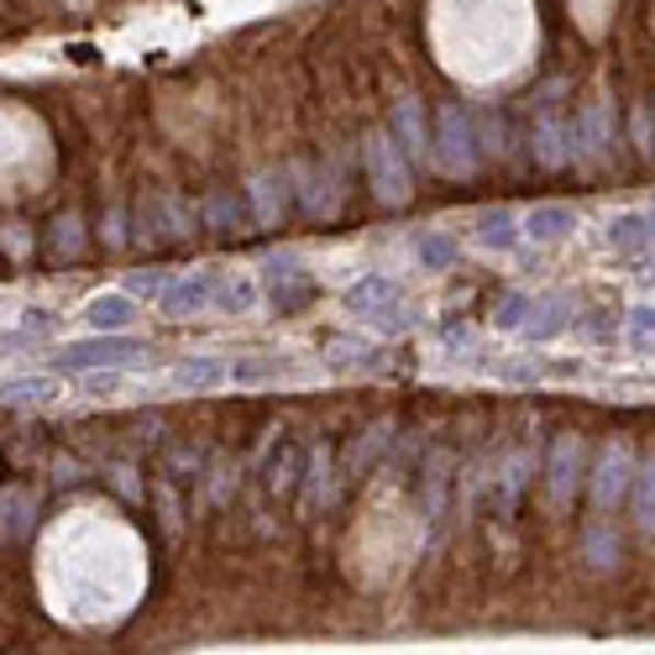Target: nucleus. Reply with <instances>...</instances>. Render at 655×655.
<instances>
[{
    "label": "nucleus",
    "instance_id": "1",
    "mask_svg": "<svg viewBox=\"0 0 655 655\" xmlns=\"http://www.w3.org/2000/svg\"><path fill=\"white\" fill-rule=\"evenodd\" d=\"M436 173L445 179H472L477 168L488 163L483 158V137H477V121L462 100H441V111H436Z\"/></svg>",
    "mask_w": 655,
    "mask_h": 655
},
{
    "label": "nucleus",
    "instance_id": "2",
    "mask_svg": "<svg viewBox=\"0 0 655 655\" xmlns=\"http://www.w3.org/2000/svg\"><path fill=\"white\" fill-rule=\"evenodd\" d=\"M362 173H368V189H373L377 205L404 211V205L415 200V173H409V158H404V147L394 142L388 126L362 137Z\"/></svg>",
    "mask_w": 655,
    "mask_h": 655
},
{
    "label": "nucleus",
    "instance_id": "3",
    "mask_svg": "<svg viewBox=\"0 0 655 655\" xmlns=\"http://www.w3.org/2000/svg\"><path fill=\"white\" fill-rule=\"evenodd\" d=\"M634 467H640V456H634V441L613 430L609 441L598 445L592 467H587V498H592V509H598V515H613V509H619V504L630 498Z\"/></svg>",
    "mask_w": 655,
    "mask_h": 655
},
{
    "label": "nucleus",
    "instance_id": "4",
    "mask_svg": "<svg viewBox=\"0 0 655 655\" xmlns=\"http://www.w3.org/2000/svg\"><path fill=\"white\" fill-rule=\"evenodd\" d=\"M142 357V341L126 336V330H100L90 341H69V347L53 357V373H69V377H84V373H100V368H132Z\"/></svg>",
    "mask_w": 655,
    "mask_h": 655
},
{
    "label": "nucleus",
    "instance_id": "5",
    "mask_svg": "<svg viewBox=\"0 0 655 655\" xmlns=\"http://www.w3.org/2000/svg\"><path fill=\"white\" fill-rule=\"evenodd\" d=\"M587 441L577 430H562L551 451H545V498H551V509H572L587 488Z\"/></svg>",
    "mask_w": 655,
    "mask_h": 655
},
{
    "label": "nucleus",
    "instance_id": "6",
    "mask_svg": "<svg viewBox=\"0 0 655 655\" xmlns=\"http://www.w3.org/2000/svg\"><path fill=\"white\" fill-rule=\"evenodd\" d=\"M341 451L330 441H320L315 451L305 456V477H300V515L315 519L326 515V509H336V498H341Z\"/></svg>",
    "mask_w": 655,
    "mask_h": 655
},
{
    "label": "nucleus",
    "instance_id": "7",
    "mask_svg": "<svg viewBox=\"0 0 655 655\" xmlns=\"http://www.w3.org/2000/svg\"><path fill=\"white\" fill-rule=\"evenodd\" d=\"M530 158L540 168H566L577 163V116H566L562 105L556 111H535V126H530Z\"/></svg>",
    "mask_w": 655,
    "mask_h": 655
},
{
    "label": "nucleus",
    "instance_id": "8",
    "mask_svg": "<svg viewBox=\"0 0 655 655\" xmlns=\"http://www.w3.org/2000/svg\"><path fill=\"white\" fill-rule=\"evenodd\" d=\"M283 173H289L294 211L305 215V221H330V215H336L341 194H336V179H330L326 163H305V158H294V163L283 168Z\"/></svg>",
    "mask_w": 655,
    "mask_h": 655
},
{
    "label": "nucleus",
    "instance_id": "9",
    "mask_svg": "<svg viewBox=\"0 0 655 655\" xmlns=\"http://www.w3.org/2000/svg\"><path fill=\"white\" fill-rule=\"evenodd\" d=\"M619 158V126H613L609 100H587L577 111V163L603 168Z\"/></svg>",
    "mask_w": 655,
    "mask_h": 655
},
{
    "label": "nucleus",
    "instance_id": "10",
    "mask_svg": "<svg viewBox=\"0 0 655 655\" xmlns=\"http://www.w3.org/2000/svg\"><path fill=\"white\" fill-rule=\"evenodd\" d=\"M388 132H394V142L404 147V158H409V163L436 168V132H430L425 105L415 100V94L394 100V111H388Z\"/></svg>",
    "mask_w": 655,
    "mask_h": 655
},
{
    "label": "nucleus",
    "instance_id": "11",
    "mask_svg": "<svg viewBox=\"0 0 655 655\" xmlns=\"http://www.w3.org/2000/svg\"><path fill=\"white\" fill-rule=\"evenodd\" d=\"M247 205H252V226L258 231H279L289 211H294V194H289V173L283 168H262L247 179Z\"/></svg>",
    "mask_w": 655,
    "mask_h": 655
},
{
    "label": "nucleus",
    "instance_id": "12",
    "mask_svg": "<svg viewBox=\"0 0 655 655\" xmlns=\"http://www.w3.org/2000/svg\"><path fill=\"white\" fill-rule=\"evenodd\" d=\"M394 430H398V420L394 415H377L368 430H357V441L341 451V483H357V477H368V472L394 451Z\"/></svg>",
    "mask_w": 655,
    "mask_h": 655
},
{
    "label": "nucleus",
    "instance_id": "13",
    "mask_svg": "<svg viewBox=\"0 0 655 655\" xmlns=\"http://www.w3.org/2000/svg\"><path fill=\"white\" fill-rule=\"evenodd\" d=\"M215 279H221V273H211V268L173 279L168 283V294L158 300V309H163L168 320H194V315H205V309H215Z\"/></svg>",
    "mask_w": 655,
    "mask_h": 655
},
{
    "label": "nucleus",
    "instance_id": "14",
    "mask_svg": "<svg viewBox=\"0 0 655 655\" xmlns=\"http://www.w3.org/2000/svg\"><path fill=\"white\" fill-rule=\"evenodd\" d=\"M200 226H205L211 236L258 231V226H252V205H247V194H236V189H211V194L200 200Z\"/></svg>",
    "mask_w": 655,
    "mask_h": 655
},
{
    "label": "nucleus",
    "instance_id": "15",
    "mask_svg": "<svg viewBox=\"0 0 655 655\" xmlns=\"http://www.w3.org/2000/svg\"><path fill=\"white\" fill-rule=\"evenodd\" d=\"M305 445L289 441L283 436L268 456H262V488H268V498H289V493H300V477H305Z\"/></svg>",
    "mask_w": 655,
    "mask_h": 655
},
{
    "label": "nucleus",
    "instance_id": "16",
    "mask_svg": "<svg viewBox=\"0 0 655 655\" xmlns=\"http://www.w3.org/2000/svg\"><path fill=\"white\" fill-rule=\"evenodd\" d=\"M524 483H530V456H524V451L504 456V467L488 477V515L498 519V524H509V519H515Z\"/></svg>",
    "mask_w": 655,
    "mask_h": 655
},
{
    "label": "nucleus",
    "instance_id": "17",
    "mask_svg": "<svg viewBox=\"0 0 655 655\" xmlns=\"http://www.w3.org/2000/svg\"><path fill=\"white\" fill-rule=\"evenodd\" d=\"M90 252V236H84V215L79 211H58L47 221V236H43V258L53 268H69Z\"/></svg>",
    "mask_w": 655,
    "mask_h": 655
},
{
    "label": "nucleus",
    "instance_id": "18",
    "mask_svg": "<svg viewBox=\"0 0 655 655\" xmlns=\"http://www.w3.org/2000/svg\"><path fill=\"white\" fill-rule=\"evenodd\" d=\"M37 530V493L26 483H5L0 488V540L5 545H26Z\"/></svg>",
    "mask_w": 655,
    "mask_h": 655
},
{
    "label": "nucleus",
    "instance_id": "19",
    "mask_svg": "<svg viewBox=\"0 0 655 655\" xmlns=\"http://www.w3.org/2000/svg\"><path fill=\"white\" fill-rule=\"evenodd\" d=\"M603 241H609L613 252H624L630 262H645L655 252L651 241V215L645 211H613L609 226H603Z\"/></svg>",
    "mask_w": 655,
    "mask_h": 655
},
{
    "label": "nucleus",
    "instance_id": "20",
    "mask_svg": "<svg viewBox=\"0 0 655 655\" xmlns=\"http://www.w3.org/2000/svg\"><path fill=\"white\" fill-rule=\"evenodd\" d=\"M472 241L483 252H515L524 241V226H519V215L509 205H488V211L472 215Z\"/></svg>",
    "mask_w": 655,
    "mask_h": 655
},
{
    "label": "nucleus",
    "instance_id": "21",
    "mask_svg": "<svg viewBox=\"0 0 655 655\" xmlns=\"http://www.w3.org/2000/svg\"><path fill=\"white\" fill-rule=\"evenodd\" d=\"M519 226H524V236H530L535 247L572 241V236H577V211L562 205V200H551V205H530V211L519 215Z\"/></svg>",
    "mask_w": 655,
    "mask_h": 655
},
{
    "label": "nucleus",
    "instance_id": "22",
    "mask_svg": "<svg viewBox=\"0 0 655 655\" xmlns=\"http://www.w3.org/2000/svg\"><path fill=\"white\" fill-rule=\"evenodd\" d=\"M137 294L132 289H111V294H94L90 305H84V320H90L94 330H132L137 326Z\"/></svg>",
    "mask_w": 655,
    "mask_h": 655
},
{
    "label": "nucleus",
    "instance_id": "23",
    "mask_svg": "<svg viewBox=\"0 0 655 655\" xmlns=\"http://www.w3.org/2000/svg\"><path fill=\"white\" fill-rule=\"evenodd\" d=\"M132 241L147 247V252H163L173 247V236H168V211H163V194H142L137 211H132Z\"/></svg>",
    "mask_w": 655,
    "mask_h": 655
},
{
    "label": "nucleus",
    "instance_id": "24",
    "mask_svg": "<svg viewBox=\"0 0 655 655\" xmlns=\"http://www.w3.org/2000/svg\"><path fill=\"white\" fill-rule=\"evenodd\" d=\"M398 294H404V289H398L394 279H388V273H368V279H357L347 289V300H341V305L351 309V315H357V320H368V315H377V309H388V305H398Z\"/></svg>",
    "mask_w": 655,
    "mask_h": 655
},
{
    "label": "nucleus",
    "instance_id": "25",
    "mask_svg": "<svg viewBox=\"0 0 655 655\" xmlns=\"http://www.w3.org/2000/svg\"><path fill=\"white\" fill-rule=\"evenodd\" d=\"M258 305H262L258 273H221V279H215V309H221V315H252Z\"/></svg>",
    "mask_w": 655,
    "mask_h": 655
},
{
    "label": "nucleus",
    "instance_id": "26",
    "mask_svg": "<svg viewBox=\"0 0 655 655\" xmlns=\"http://www.w3.org/2000/svg\"><path fill=\"white\" fill-rule=\"evenodd\" d=\"M572 326V300L566 294H551V300H535V315H530V326L519 330L530 347H545V341H556L562 330Z\"/></svg>",
    "mask_w": 655,
    "mask_h": 655
},
{
    "label": "nucleus",
    "instance_id": "27",
    "mask_svg": "<svg viewBox=\"0 0 655 655\" xmlns=\"http://www.w3.org/2000/svg\"><path fill=\"white\" fill-rule=\"evenodd\" d=\"M420 493H425L430 524H441L445 509H451V456H445V451H430V462H425V472H420Z\"/></svg>",
    "mask_w": 655,
    "mask_h": 655
},
{
    "label": "nucleus",
    "instance_id": "28",
    "mask_svg": "<svg viewBox=\"0 0 655 655\" xmlns=\"http://www.w3.org/2000/svg\"><path fill=\"white\" fill-rule=\"evenodd\" d=\"M168 383L184 388V394H211L221 383H231V373H226L221 357H189V362H179V368L168 373Z\"/></svg>",
    "mask_w": 655,
    "mask_h": 655
},
{
    "label": "nucleus",
    "instance_id": "29",
    "mask_svg": "<svg viewBox=\"0 0 655 655\" xmlns=\"http://www.w3.org/2000/svg\"><path fill=\"white\" fill-rule=\"evenodd\" d=\"M205 467H211V451H205L200 441H163V472L179 483V488L200 483Z\"/></svg>",
    "mask_w": 655,
    "mask_h": 655
},
{
    "label": "nucleus",
    "instance_id": "30",
    "mask_svg": "<svg viewBox=\"0 0 655 655\" xmlns=\"http://www.w3.org/2000/svg\"><path fill=\"white\" fill-rule=\"evenodd\" d=\"M262 294H268V309H273V315H305V309L315 305V294H320V283L309 279V273H294V279L268 283Z\"/></svg>",
    "mask_w": 655,
    "mask_h": 655
},
{
    "label": "nucleus",
    "instance_id": "31",
    "mask_svg": "<svg viewBox=\"0 0 655 655\" xmlns=\"http://www.w3.org/2000/svg\"><path fill=\"white\" fill-rule=\"evenodd\" d=\"M415 262H420L425 273H445V268L462 262V241L451 231H441V226H436V231H420L415 236Z\"/></svg>",
    "mask_w": 655,
    "mask_h": 655
},
{
    "label": "nucleus",
    "instance_id": "32",
    "mask_svg": "<svg viewBox=\"0 0 655 655\" xmlns=\"http://www.w3.org/2000/svg\"><path fill=\"white\" fill-rule=\"evenodd\" d=\"M147 498H153V509H158V530H163L168 540L184 535V504H179V483H173L168 472H158V477H153Z\"/></svg>",
    "mask_w": 655,
    "mask_h": 655
},
{
    "label": "nucleus",
    "instance_id": "33",
    "mask_svg": "<svg viewBox=\"0 0 655 655\" xmlns=\"http://www.w3.org/2000/svg\"><path fill=\"white\" fill-rule=\"evenodd\" d=\"M630 509H634V530H640V535H655V451L634 467Z\"/></svg>",
    "mask_w": 655,
    "mask_h": 655
},
{
    "label": "nucleus",
    "instance_id": "34",
    "mask_svg": "<svg viewBox=\"0 0 655 655\" xmlns=\"http://www.w3.org/2000/svg\"><path fill=\"white\" fill-rule=\"evenodd\" d=\"M530 315H535V294H524V289H509L498 309H493V330H504V336H519V330L530 326Z\"/></svg>",
    "mask_w": 655,
    "mask_h": 655
},
{
    "label": "nucleus",
    "instance_id": "35",
    "mask_svg": "<svg viewBox=\"0 0 655 655\" xmlns=\"http://www.w3.org/2000/svg\"><path fill=\"white\" fill-rule=\"evenodd\" d=\"M583 551H587V562L598 566V572H613L619 566V556H624V545H619V535H613V524H587V535H583Z\"/></svg>",
    "mask_w": 655,
    "mask_h": 655
},
{
    "label": "nucleus",
    "instance_id": "36",
    "mask_svg": "<svg viewBox=\"0 0 655 655\" xmlns=\"http://www.w3.org/2000/svg\"><path fill=\"white\" fill-rule=\"evenodd\" d=\"M326 362L330 368H377L383 351L368 341H351V336H326Z\"/></svg>",
    "mask_w": 655,
    "mask_h": 655
},
{
    "label": "nucleus",
    "instance_id": "37",
    "mask_svg": "<svg viewBox=\"0 0 655 655\" xmlns=\"http://www.w3.org/2000/svg\"><path fill=\"white\" fill-rule=\"evenodd\" d=\"M226 373H231V383L252 388V383H273V377H283L289 373V362H279V357H236V362H226Z\"/></svg>",
    "mask_w": 655,
    "mask_h": 655
},
{
    "label": "nucleus",
    "instance_id": "38",
    "mask_svg": "<svg viewBox=\"0 0 655 655\" xmlns=\"http://www.w3.org/2000/svg\"><path fill=\"white\" fill-rule=\"evenodd\" d=\"M0 394L11 398V404H43V398L58 394V383H53L47 373H26V377H5Z\"/></svg>",
    "mask_w": 655,
    "mask_h": 655
},
{
    "label": "nucleus",
    "instance_id": "39",
    "mask_svg": "<svg viewBox=\"0 0 655 655\" xmlns=\"http://www.w3.org/2000/svg\"><path fill=\"white\" fill-rule=\"evenodd\" d=\"M163 211H168V236H173V241H194V236L205 231V226H200V211L189 205L184 194H163Z\"/></svg>",
    "mask_w": 655,
    "mask_h": 655
},
{
    "label": "nucleus",
    "instance_id": "40",
    "mask_svg": "<svg viewBox=\"0 0 655 655\" xmlns=\"http://www.w3.org/2000/svg\"><path fill=\"white\" fill-rule=\"evenodd\" d=\"M236 477H241V467H236V462H226V456H215L211 467H205V504H211V509L231 504Z\"/></svg>",
    "mask_w": 655,
    "mask_h": 655
},
{
    "label": "nucleus",
    "instance_id": "41",
    "mask_svg": "<svg viewBox=\"0 0 655 655\" xmlns=\"http://www.w3.org/2000/svg\"><path fill=\"white\" fill-rule=\"evenodd\" d=\"M294 273H309L305 258H300L294 247H279V252L258 258V279H262V289H268V283H279V279H294Z\"/></svg>",
    "mask_w": 655,
    "mask_h": 655
},
{
    "label": "nucleus",
    "instance_id": "42",
    "mask_svg": "<svg viewBox=\"0 0 655 655\" xmlns=\"http://www.w3.org/2000/svg\"><path fill=\"white\" fill-rule=\"evenodd\" d=\"M630 147H634V158H645V163L655 158V111L651 105H630Z\"/></svg>",
    "mask_w": 655,
    "mask_h": 655
},
{
    "label": "nucleus",
    "instance_id": "43",
    "mask_svg": "<svg viewBox=\"0 0 655 655\" xmlns=\"http://www.w3.org/2000/svg\"><path fill=\"white\" fill-rule=\"evenodd\" d=\"M105 477H111V488H116L126 504H147V488H142L137 462H126V456H121V462H111V472H105Z\"/></svg>",
    "mask_w": 655,
    "mask_h": 655
},
{
    "label": "nucleus",
    "instance_id": "44",
    "mask_svg": "<svg viewBox=\"0 0 655 655\" xmlns=\"http://www.w3.org/2000/svg\"><path fill=\"white\" fill-rule=\"evenodd\" d=\"M132 221H126V211L121 205H111V211L100 215V241H105V252H121L126 241H132V231H126Z\"/></svg>",
    "mask_w": 655,
    "mask_h": 655
},
{
    "label": "nucleus",
    "instance_id": "45",
    "mask_svg": "<svg viewBox=\"0 0 655 655\" xmlns=\"http://www.w3.org/2000/svg\"><path fill=\"white\" fill-rule=\"evenodd\" d=\"M168 268H142V273H132V279H126V289H132V294H137V300H163L168 294Z\"/></svg>",
    "mask_w": 655,
    "mask_h": 655
},
{
    "label": "nucleus",
    "instance_id": "46",
    "mask_svg": "<svg viewBox=\"0 0 655 655\" xmlns=\"http://www.w3.org/2000/svg\"><path fill=\"white\" fill-rule=\"evenodd\" d=\"M0 252L16 258V262L32 258V231H26L22 221H5V226H0Z\"/></svg>",
    "mask_w": 655,
    "mask_h": 655
},
{
    "label": "nucleus",
    "instance_id": "47",
    "mask_svg": "<svg viewBox=\"0 0 655 655\" xmlns=\"http://www.w3.org/2000/svg\"><path fill=\"white\" fill-rule=\"evenodd\" d=\"M84 388L100 394V398L121 394V388H126V368H100V373H84Z\"/></svg>",
    "mask_w": 655,
    "mask_h": 655
},
{
    "label": "nucleus",
    "instance_id": "48",
    "mask_svg": "<svg viewBox=\"0 0 655 655\" xmlns=\"http://www.w3.org/2000/svg\"><path fill=\"white\" fill-rule=\"evenodd\" d=\"M90 477V467L79 462V456H53V483H64V488H79Z\"/></svg>",
    "mask_w": 655,
    "mask_h": 655
},
{
    "label": "nucleus",
    "instance_id": "49",
    "mask_svg": "<svg viewBox=\"0 0 655 655\" xmlns=\"http://www.w3.org/2000/svg\"><path fill=\"white\" fill-rule=\"evenodd\" d=\"M16 326L32 330V336H47V330H58V315H53V309H43V305H26Z\"/></svg>",
    "mask_w": 655,
    "mask_h": 655
},
{
    "label": "nucleus",
    "instance_id": "50",
    "mask_svg": "<svg viewBox=\"0 0 655 655\" xmlns=\"http://www.w3.org/2000/svg\"><path fill=\"white\" fill-rule=\"evenodd\" d=\"M441 341L451 351H467L472 347V326H462V320H451V326H441Z\"/></svg>",
    "mask_w": 655,
    "mask_h": 655
},
{
    "label": "nucleus",
    "instance_id": "51",
    "mask_svg": "<svg viewBox=\"0 0 655 655\" xmlns=\"http://www.w3.org/2000/svg\"><path fill=\"white\" fill-rule=\"evenodd\" d=\"M498 377H509V383H540V362H509V368H498Z\"/></svg>",
    "mask_w": 655,
    "mask_h": 655
},
{
    "label": "nucleus",
    "instance_id": "52",
    "mask_svg": "<svg viewBox=\"0 0 655 655\" xmlns=\"http://www.w3.org/2000/svg\"><path fill=\"white\" fill-rule=\"evenodd\" d=\"M630 326H634V336H655V305H634Z\"/></svg>",
    "mask_w": 655,
    "mask_h": 655
},
{
    "label": "nucleus",
    "instance_id": "53",
    "mask_svg": "<svg viewBox=\"0 0 655 655\" xmlns=\"http://www.w3.org/2000/svg\"><path fill=\"white\" fill-rule=\"evenodd\" d=\"M16 347H32V330H16V336H0V351H16Z\"/></svg>",
    "mask_w": 655,
    "mask_h": 655
},
{
    "label": "nucleus",
    "instance_id": "54",
    "mask_svg": "<svg viewBox=\"0 0 655 655\" xmlns=\"http://www.w3.org/2000/svg\"><path fill=\"white\" fill-rule=\"evenodd\" d=\"M645 215H651V241H655V205H645Z\"/></svg>",
    "mask_w": 655,
    "mask_h": 655
},
{
    "label": "nucleus",
    "instance_id": "55",
    "mask_svg": "<svg viewBox=\"0 0 655 655\" xmlns=\"http://www.w3.org/2000/svg\"><path fill=\"white\" fill-rule=\"evenodd\" d=\"M651 111H655V105H651Z\"/></svg>",
    "mask_w": 655,
    "mask_h": 655
}]
</instances>
